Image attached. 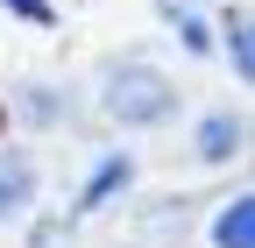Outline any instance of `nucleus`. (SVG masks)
<instances>
[{
    "label": "nucleus",
    "mask_w": 255,
    "mask_h": 248,
    "mask_svg": "<svg viewBox=\"0 0 255 248\" xmlns=\"http://www.w3.org/2000/svg\"><path fill=\"white\" fill-rule=\"evenodd\" d=\"M100 114L114 121V128H163V121L177 114V85L142 64V57H128V64H114L100 78Z\"/></svg>",
    "instance_id": "obj_1"
},
{
    "label": "nucleus",
    "mask_w": 255,
    "mask_h": 248,
    "mask_svg": "<svg viewBox=\"0 0 255 248\" xmlns=\"http://www.w3.org/2000/svg\"><path fill=\"white\" fill-rule=\"evenodd\" d=\"M36 192H43V170L28 149H0V227H14L36 213Z\"/></svg>",
    "instance_id": "obj_2"
},
{
    "label": "nucleus",
    "mask_w": 255,
    "mask_h": 248,
    "mask_svg": "<svg viewBox=\"0 0 255 248\" xmlns=\"http://www.w3.org/2000/svg\"><path fill=\"white\" fill-rule=\"evenodd\" d=\"M241 149H248V121L227 114V107L206 114V121H199V135H191V156H199V163H234Z\"/></svg>",
    "instance_id": "obj_3"
},
{
    "label": "nucleus",
    "mask_w": 255,
    "mask_h": 248,
    "mask_svg": "<svg viewBox=\"0 0 255 248\" xmlns=\"http://www.w3.org/2000/svg\"><path fill=\"white\" fill-rule=\"evenodd\" d=\"M184 227H191V199H156L142 220H135L128 248H177V241H184Z\"/></svg>",
    "instance_id": "obj_4"
},
{
    "label": "nucleus",
    "mask_w": 255,
    "mask_h": 248,
    "mask_svg": "<svg viewBox=\"0 0 255 248\" xmlns=\"http://www.w3.org/2000/svg\"><path fill=\"white\" fill-rule=\"evenodd\" d=\"M135 184V156H100V170L85 177V192H78V213H100V206H114V192H128Z\"/></svg>",
    "instance_id": "obj_5"
},
{
    "label": "nucleus",
    "mask_w": 255,
    "mask_h": 248,
    "mask_svg": "<svg viewBox=\"0 0 255 248\" xmlns=\"http://www.w3.org/2000/svg\"><path fill=\"white\" fill-rule=\"evenodd\" d=\"M248 7H227V14H220V50H227V64H234V78L248 85L255 78V36H248Z\"/></svg>",
    "instance_id": "obj_6"
},
{
    "label": "nucleus",
    "mask_w": 255,
    "mask_h": 248,
    "mask_svg": "<svg viewBox=\"0 0 255 248\" xmlns=\"http://www.w3.org/2000/svg\"><path fill=\"white\" fill-rule=\"evenodd\" d=\"M213 248H255V199L248 192H234L213 213Z\"/></svg>",
    "instance_id": "obj_7"
},
{
    "label": "nucleus",
    "mask_w": 255,
    "mask_h": 248,
    "mask_svg": "<svg viewBox=\"0 0 255 248\" xmlns=\"http://www.w3.org/2000/svg\"><path fill=\"white\" fill-rule=\"evenodd\" d=\"M0 7H14L21 21H36V28H50V0H0Z\"/></svg>",
    "instance_id": "obj_8"
},
{
    "label": "nucleus",
    "mask_w": 255,
    "mask_h": 248,
    "mask_svg": "<svg viewBox=\"0 0 255 248\" xmlns=\"http://www.w3.org/2000/svg\"><path fill=\"white\" fill-rule=\"evenodd\" d=\"M163 7V21H177V14H199V0H156Z\"/></svg>",
    "instance_id": "obj_9"
}]
</instances>
